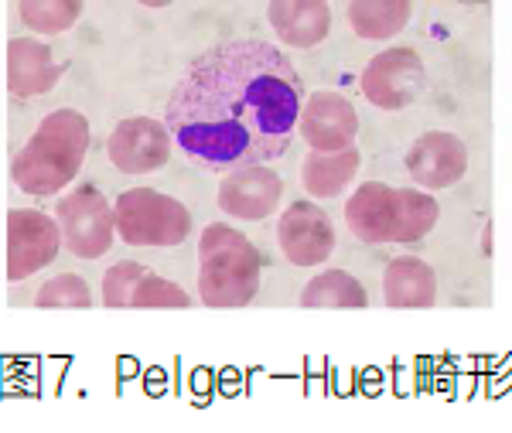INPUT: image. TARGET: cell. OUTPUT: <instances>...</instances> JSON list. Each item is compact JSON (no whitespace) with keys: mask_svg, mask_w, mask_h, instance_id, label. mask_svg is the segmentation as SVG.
Wrapping results in <instances>:
<instances>
[{"mask_svg":"<svg viewBox=\"0 0 512 433\" xmlns=\"http://www.w3.org/2000/svg\"><path fill=\"white\" fill-rule=\"evenodd\" d=\"M304 89L277 45L236 38L209 48L185 72L164 106L181 154L202 171H236L287 154Z\"/></svg>","mask_w":512,"mask_h":433,"instance_id":"obj_1","label":"cell"},{"mask_svg":"<svg viewBox=\"0 0 512 433\" xmlns=\"http://www.w3.org/2000/svg\"><path fill=\"white\" fill-rule=\"evenodd\" d=\"M89 151V120L79 110H55L38 123L31 140L14 154V185L31 198L59 195L76 181Z\"/></svg>","mask_w":512,"mask_h":433,"instance_id":"obj_2","label":"cell"},{"mask_svg":"<svg viewBox=\"0 0 512 433\" xmlns=\"http://www.w3.org/2000/svg\"><path fill=\"white\" fill-rule=\"evenodd\" d=\"M198 294L209 307H246L260 294V249L226 222H212L202 232Z\"/></svg>","mask_w":512,"mask_h":433,"instance_id":"obj_3","label":"cell"},{"mask_svg":"<svg viewBox=\"0 0 512 433\" xmlns=\"http://www.w3.org/2000/svg\"><path fill=\"white\" fill-rule=\"evenodd\" d=\"M113 222L127 246H181L192 232V212L154 188H127L113 202Z\"/></svg>","mask_w":512,"mask_h":433,"instance_id":"obj_4","label":"cell"},{"mask_svg":"<svg viewBox=\"0 0 512 433\" xmlns=\"http://www.w3.org/2000/svg\"><path fill=\"white\" fill-rule=\"evenodd\" d=\"M55 219H59L65 249L79 260H99L113 249V239H117L113 205L93 185L65 195L55 205Z\"/></svg>","mask_w":512,"mask_h":433,"instance_id":"obj_5","label":"cell"},{"mask_svg":"<svg viewBox=\"0 0 512 433\" xmlns=\"http://www.w3.org/2000/svg\"><path fill=\"white\" fill-rule=\"evenodd\" d=\"M362 96L386 113L414 106L427 89V69L414 48H386L362 72Z\"/></svg>","mask_w":512,"mask_h":433,"instance_id":"obj_6","label":"cell"},{"mask_svg":"<svg viewBox=\"0 0 512 433\" xmlns=\"http://www.w3.org/2000/svg\"><path fill=\"white\" fill-rule=\"evenodd\" d=\"M62 249L59 219L38 208H11L7 215V280L21 283L45 270Z\"/></svg>","mask_w":512,"mask_h":433,"instance_id":"obj_7","label":"cell"},{"mask_svg":"<svg viewBox=\"0 0 512 433\" xmlns=\"http://www.w3.org/2000/svg\"><path fill=\"white\" fill-rule=\"evenodd\" d=\"M175 137L168 123L151 120V116H130L120 120L113 133L106 137V154L113 168L123 174H154L171 161Z\"/></svg>","mask_w":512,"mask_h":433,"instance_id":"obj_8","label":"cell"},{"mask_svg":"<svg viewBox=\"0 0 512 433\" xmlns=\"http://www.w3.org/2000/svg\"><path fill=\"white\" fill-rule=\"evenodd\" d=\"M297 133L308 144V151H345L359 137V116L342 93L321 89L301 103Z\"/></svg>","mask_w":512,"mask_h":433,"instance_id":"obj_9","label":"cell"},{"mask_svg":"<svg viewBox=\"0 0 512 433\" xmlns=\"http://www.w3.org/2000/svg\"><path fill=\"white\" fill-rule=\"evenodd\" d=\"M277 243L287 263L321 266L335 253V226L315 202H291L277 219Z\"/></svg>","mask_w":512,"mask_h":433,"instance_id":"obj_10","label":"cell"},{"mask_svg":"<svg viewBox=\"0 0 512 433\" xmlns=\"http://www.w3.org/2000/svg\"><path fill=\"white\" fill-rule=\"evenodd\" d=\"M284 198V178L267 168V164H250V168L226 171L219 185V208L229 219L260 222L280 208Z\"/></svg>","mask_w":512,"mask_h":433,"instance_id":"obj_11","label":"cell"},{"mask_svg":"<svg viewBox=\"0 0 512 433\" xmlns=\"http://www.w3.org/2000/svg\"><path fill=\"white\" fill-rule=\"evenodd\" d=\"M468 171V147L461 137L448 130H431L407 151V174L417 188L444 191L458 185Z\"/></svg>","mask_w":512,"mask_h":433,"instance_id":"obj_12","label":"cell"},{"mask_svg":"<svg viewBox=\"0 0 512 433\" xmlns=\"http://www.w3.org/2000/svg\"><path fill=\"white\" fill-rule=\"evenodd\" d=\"M69 62H55L52 48L38 38H11L7 45V89L18 99H35L45 96L59 86Z\"/></svg>","mask_w":512,"mask_h":433,"instance_id":"obj_13","label":"cell"},{"mask_svg":"<svg viewBox=\"0 0 512 433\" xmlns=\"http://www.w3.org/2000/svg\"><path fill=\"white\" fill-rule=\"evenodd\" d=\"M345 226L359 243L383 246L393 243L396 236V188L383 181H366L362 188L352 191L345 202Z\"/></svg>","mask_w":512,"mask_h":433,"instance_id":"obj_14","label":"cell"},{"mask_svg":"<svg viewBox=\"0 0 512 433\" xmlns=\"http://www.w3.org/2000/svg\"><path fill=\"white\" fill-rule=\"evenodd\" d=\"M267 21L287 48H315L332 31L328 0H270Z\"/></svg>","mask_w":512,"mask_h":433,"instance_id":"obj_15","label":"cell"},{"mask_svg":"<svg viewBox=\"0 0 512 433\" xmlns=\"http://www.w3.org/2000/svg\"><path fill=\"white\" fill-rule=\"evenodd\" d=\"M383 301L390 307H431L437 277L420 256H396L383 273Z\"/></svg>","mask_w":512,"mask_h":433,"instance_id":"obj_16","label":"cell"},{"mask_svg":"<svg viewBox=\"0 0 512 433\" xmlns=\"http://www.w3.org/2000/svg\"><path fill=\"white\" fill-rule=\"evenodd\" d=\"M359 171V151H308L301 164V185L311 191V198H338Z\"/></svg>","mask_w":512,"mask_h":433,"instance_id":"obj_17","label":"cell"},{"mask_svg":"<svg viewBox=\"0 0 512 433\" xmlns=\"http://www.w3.org/2000/svg\"><path fill=\"white\" fill-rule=\"evenodd\" d=\"M414 4L410 0H349V18L352 31L366 41H390L410 24Z\"/></svg>","mask_w":512,"mask_h":433,"instance_id":"obj_18","label":"cell"},{"mask_svg":"<svg viewBox=\"0 0 512 433\" xmlns=\"http://www.w3.org/2000/svg\"><path fill=\"white\" fill-rule=\"evenodd\" d=\"M437 215H441V205L431 191L420 188H396V236L393 243H420L434 226Z\"/></svg>","mask_w":512,"mask_h":433,"instance_id":"obj_19","label":"cell"},{"mask_svg":"<svg viewBox=\"0 0 512 433\" xmlns=\"http://www.w3.org/2000/svg\"><path fill=\"white\" fill-rule=\"evenodd\" d=\"M369 294L352 273L325 270L301 290V307H366Z\"/></svg>","mask_w":512,"mask_h":433,"instance_id":"obj_20","label":"cell"},{"mask_svg":"<svg viewBox=\"0 0 512 433\" xmlns=\"http://www.w3.org/2000/svg\"><path fill=\"white\" fill-rule=\"evenodd\" d=\"M86 0H18V18L35 35H65L79 21Z\"/></svg>","mask_w":512,"mask_h":433,"instance_id":"obj_21","label":"cell"},{"mask_svg":"<svg viewBox=\"0 0 512 433\" xmlns=\"http://www.w3.org/2000/svg\"><path fill=\"white\" fill-rule=\"evenodd\" d=\"M38 307H93V290L76 273H59L38 290Z\"/></svg>","mask_w":512,"mask_h":433,"instance_id":"obj_22","label":"cell"},{"mask_svg":"<svg viewBox=\"0 0 512 433\" xmlns=\"http://www.w3.org/2000/svg\"><path fill=\"white\" fill-rule=\"evenodd\" d=\"M144 273H147V266L137 263V260L113 263L103 277V304L106 307H130V301H134V290H137V283Z\"/></svg>","mask_w":512,"mask_h":433,"instance_id":"obj_23","label":"cell"},{"mask_svg":"<svg viewBox=\"0 0 512 433\" xmlns=\"http://www.w3.org/2000/svg\"><path fill=\"white\" fill-rule=\"evenodd\" d=\"M188 304H192V297H188L178 283L154 277L151 270L140 277L137 290H134V301H130V307H188Z\"/></svg>","mask_w":512,"mask_h":433,"instance_id":"obj_24","label":"cell"},{"mask_svg":"<svg viewBox=\"0 0 512 433\" xmlns=\"http://www.w3.org/2000/svg\"><path fill=\"white\" fill-rule=\"evenodd\" d=\"M482 249H485V256L492 253V226H485V232H482Z\"/></svg>","mask_w":512,"mask_h":433,"instance_id":"obj_25","label":"cell"},{"mask_svg":"<svg viewBox=\"0 0 512 433\" xmlns=\"http://www.w3.org/2000/svg\"><path fill=\"white\" fill-rule=\"evenodd\" d=\"M137 4L154 7V11H158V7H168V4H175V0H137Z\"/></svg>","mask_w":512,"mask_h":433,"instance_id":"obj_26","label":"cell"},{"mask_svg":"<svg viewBox=\"0 0 512 433\" xmlns=\"http://www.w3.org/2000/svg\"><path fill=\"white\" fill-rule=\"evenodd\" d=\"M458 4H489V0H458Z\"/></svg>","mask_w":512,"mask_h":433,"instance_id":"obj_27","label":"cell"}]
</instances>
